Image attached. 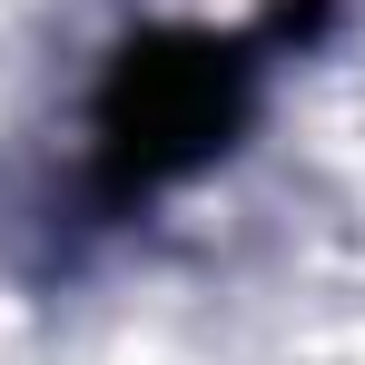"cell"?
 Instances as JSON below:
<instances>
[{"label":"cell","mask_w":365,"mask_h":365,"mask_svg":"<svg viewBox=\"0 0 365 365\" xmlns=\"http://www.w3.org/2000/svg\"><path fill=\"white\" fill-rule=\"evenodd\" d=\"M257 109V50L217 30H138L109 50L89 99V158L109 207H148L158 187H187L237 148Z\"/></svg>","instance_id":"cell-1"}]
</instances>
